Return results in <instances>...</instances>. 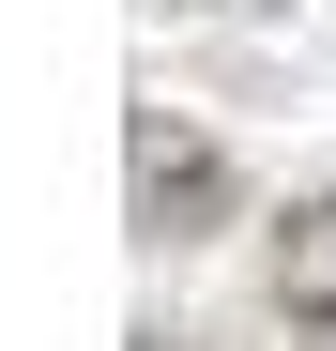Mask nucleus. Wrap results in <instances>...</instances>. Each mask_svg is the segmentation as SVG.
Wrapping results in <instances>:
<instances>
[{
  "mask_svg": "<svg viewBox=\"0 0 336 351\" xmlns=\"http://www.w3.org/2000/svg\"><path fill=\"white\" fill-rule=\"evenodd\" d=\"M138 351H184V336H138Z\"/></svg>",
  "mask_w": 336,
  "mask_h": 351,
  "instance_id": "4",
  "label": "nucleus"
},
{
  "mask_svg": "<svg viewBox=\"0 0 336 351\" xmlns=\"http://www.w3.org/2000/svg\"><path fill=\"white\" fill-rule=\"evenodd\" d=\"M184 16H275V0H184Z\"/></svg>",
  "mask_w": 336,
  "mask_h": 351,
  "instance_id": "3",
  "label": "nucleus"
},
{
  "mask_svg": "<svg viewBox=\"0 0 336 351\" xmlns=\"http://www.w3.org/2000/svg\"><path fill=\"white\" fill-rule=\"evenodd\" d=\"M138 229H168V245H184V229H214L230 214V153H214L199 123H168V107H138Z\"/></svg>",
  "mask_w": 336,
  "mask_h": 351,
  "instance_id": "1",
  "label": "nucleus"
},
{
  "mask_svg": "<svg viewBox=\"0 0 336 351\" xmlns=\"http://www.w3.org/2000/svg\"><path fill=\"white\" fill-rule=\"evenodd\" d=\"M275 321L306 351H336V184L291 199V229H275Z\"/></svg>",
  "mask_w": 336,
  "mask_h": 351,
  "instance_id": "2",
  "label": "nucleus"
}]
</instances>
